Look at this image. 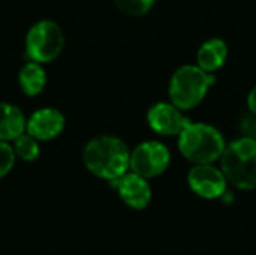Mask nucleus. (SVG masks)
<instances>
[{
    "mask_svg": "<svg viewBox=\"0 0 256 255\" xmlns=\"http://www.w3.org/2000/svg\"><path fill=\"white\" fill-rule=\"evenodd\" d=\"M82 161L92 174L114 182L126 174L130 164V153L120 138L100 135L86 144Z\"/></svg>",
    "mask_w": 256,
    "mask_h": 255,
    "instance_id": "obj_1",
    "label": "nucleus"
},
{
    "mask_svg": "<svg viewBox=\"0 0 256 255\" xmlns=\"http://www.w3.org/2000/svg\"><path fill=\"white\" fill-rule=\"evenodd\" d=\"M225 147L222 134L206 123H188L178 134V149L194 164H212L218 161L222 158Z\"/></svg>",
    "mask_w": 256,
    "mask_h": 255,
    "instance_id": "obj_2",
    "label": "nucleus"
},
{
    "mask_svg": "<svg viewBox=\"0 0 256 255\" xmlns=\"http://www.w3.org/2000/svg\"><path fill=\"white\" fill-rule=\"evenodd\" d=\"M222 171L230 183L238 189L256 188V138L244 137L225 147Z\"/></svg>",
    "mask_w": 256,
    "mask_h": 255,
    "instance_id": "obj_3",
    "label": "nucleus"
},
{
    "mask_svg": "<svg viewBox=\"0 0 256 255\" xmlns=\"http://www.w3.org/2000/svg\"><path fill=\"white\" fill-rule=\"evenodd\" d=\"M214 83V77L200 66L186 65L176 71L170 83V98L180 110L196 107Z\"/></svg>",
    "mask_w": 256,
    "mask_h": 255,
    "instance_id": "obj_4",
    "label": "nucleus"
},
{
    "mask_svg": "<svg viewBox=\"0 0 256 255\" xmlns=\"http://www.w3.org/2000/svg\"><path fill=\"white\" fill-rule=\"evenodd\" d=\"M64 36L60 26L51 20L38 21L26 36L27 57L38 63L52 62L63 50Z\"/></svg>",
    "mask_w": 256,
    "mask_h": 255,
    "instance_id": "obj_5",
    "label": "nucleus"
},
{
    "mask_svg": "<svg viewBox=\"0 0 256 255\" xmlns=\"http://www.w3.org/2000/svg\"><path fill=\"white\" fill-rule=\"evenodd\" d=\"M170 161L171 155L165 144L159 141H144L132 150L129 168L146 179H152L162 174L168 168Z\"/></svg>",
    "mask_w": 256,
    "mask_h": 255,
    "instance_id": "obj_6",
    "label": "nucleus"
},
{
    "mask_svg": "<svg viewBox=\"0 0 256 255\" xmlns=\"http://www.w3.org/2000/svg\"><path fill=\"white\" fill-rule=\"evenodd\" d=\"M190 189L207 200L219 198L226 191V177L224 171L212 164H196L188 174Z\"/></svg>",
    "mask_w": 256,
    "mask_h": 255,
    "instance_id": "obj_7",
    "label": "nucleus"
},
{
    "mask_svg": "<svg viewBox=\"0 0 256 255\" xmlns=\"http://www.w3.org/2000/svg\"><path fill=\"white\" fill-rule=\"evenodd\" d=\"M147 120L150 128L160 135H178L190 123L174 104L159 102L148 110Z\"/></svg>",
    "mask_w": 256,
    "mask_h": 255,
    "instance_id": "obj_8",
    "label": "nucleus"
},
{
    "mask_svg": "<svg viewBox=\"0 0 256 255\" xmlns=\"http://www.w3.org/2000/svg\"><path fill=\"white\" fill-rule=\"evenodd\" d=\"M120 198L132 209H146L152 201V188L146 177L136 173H126L120 179L114 180Z\"/></svg>",
    "mask_w": 256,
    "mask_h": 255,
    "instance_id": "obj_9",
    "label": "nucleus"
},
{
    "mask_svg": "<svg viewBox=\"0 0 256 255\" xmlns=\"http://www.w3.org/2000/svg\"><path fill=\"white\" fill-rule=\"evenodd\" d=\"M64 129V116L56 108H40L34 111L27 123L26 131L38 141H48L56 138Z\"/></svg>",
    "mask_w": 256,
    "mask_h": 255,
    "instance_id": "obj_10",
    "label": "nucleus"
},
{
    "mask_svg": "<svg viewBox=\"0 0 256 255\" xmlns=\"http://www.w3.org/2000/svg\"><path fill=\"white\" fill-rule=\"evenodd\" d=\"M26 117L22 111L8 102H0V140L14 141L26 131Z\"/></svg>",
    "mask_w": 256,
    "mask_h": 255,
    "instance_id": "obj_11",
    "label": "nucleus"
},
{
    "mask_svg": "<svg viewBox=\"0 0 256 255\" xmlns=\"http://www.w3.org/2000/svg\"><path fill=\"white\" fill-rule=\"evenodd\" d=\"M228 56L226 44L222 39H210L204 42L196 54L198 66L206 72H214L224 66Z\"/></svg>",
    "mask_w": 256,
    "mask_h": 255,
    "instance_id": "obj_12",
    "label": "nucleus"
},
{
    "mask_svg": "<svg viewBox=\"0 0 256 255\" xmlns=\"http://www.w3.org/2000/svg\"><path fill=\"white\" fill-rule=\"evenodd\" d=\"M18 84L26 95L28 96L39 95L46 84V74L40 66V63L33 60L26 63L18 74Z\"/></svg>",
    "mask_w": 256,
    "mask_h": 255,
    "instance_id": "obj_13",
    "label": "nucleus"
},
{
    "mask_svg": "<svg viewBox=\"0 0 256 255\" xmlns=\"http://www.w3.org/2000/svg\"><path fill=\"white\" fill-rule=\"evenodd\" d=\"M14 152L15 155L26 161V162H32L34 159H38L39 156V144H38V140L34 137H32L28 132H22L21 135H18L15 140H14Z\"/></svg>",
    "mask_w": 256,
    "mask_h": 255,
    "instance_id": "obj_14",
    "label": "nucleus"
},
{
    "mask_svg": "<svg viewBox=\"0 0 256 255\" xmlns=\"http://www.w3.org/2000/svg\"><path fill=\"white\" fill-rule=\"evenodd\" d=\"M117 8L128 14V15H134V17H140L147 14L156 0H114Z\"/></svg>",
    "mask_w": 256,
    "mask_h": 255,
    "instance_id": "obj_15",
    "label": "nucleus"
},
{
    "mask_svg": "<svg viewBox=\"0 0 256 255\" xmlns=\"http://www.w3.org/2000/svg\"><path fill=\"white\" fill-rule=\"evenodd\" d=\"M15 152L14 147L8 144V141L0 140V179L4 177L15 164Z\"/></svg>",
    "mask_w": 256,
    "mask_h": 255,
    "instance_id": "obj_16",
    "label": "nucleus"
},
{
    "mask_svg": "<svg viewBox=\"0 0 256 255\" xmlns=\"http://www.w3.org/2000/svg\"><path fill=\"white\" fill-rule=\"evenodd\" d=\"M248 105H249V108H250V111L256 114V86L250 90V93H249V98H248Z\"/></svg>",
    "mask_w": 256,
    "mask_h": 255,
    "instance_id": "obj_17",
    "label": "nucleus"
},
{
    "mask_svg": "<svg viewBox=\"0 0 256 255\" xmlns=\"http://www.w3.org/2000/svg\"><path fill=\"white\" fill-rule=\"evenodd\" d=\"M255 138H256V134H255Z\"/></svg>",
    "mask_w": 256,
    "mask_h": 255,
    "instance_id": "obj_18",
    "label": "nucleus"
}]
</instances>
